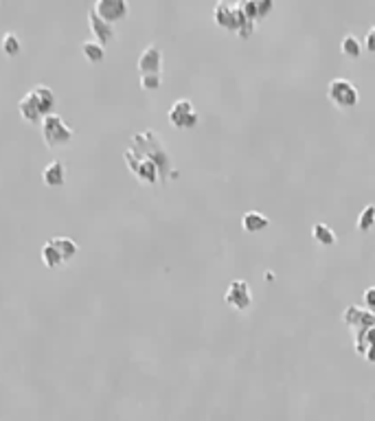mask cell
<instances>
[{
	"instance_id": "cell-1",
	"label": "cell",
	"mask_w": 375,
	"mask_h": 421,
	"mask_svg": "<svg viewBox=\"0 0 375 421\" xmlns=\"http://www.w3.org/2000/svg\"><path fill=\"white\" fill-rule=\"evenodd\" d=\"M18 115L27 123H42L48 115H55V93L44 84L29 88L18 101Z\"/></svg>"
},
{
	"instance_id": "cell-2",
	"label": "cell",
	"mask_w": 375,
	"mask_h": 421,
	"mask_svg": "<svg viewBox=\"0 0 375 421\" xmlns=\"http://www.w3.org/2000/svg\"><path fill=\"white\" fill-rule=\"evenodd\" d=\"M130 150H134L136 154L145 156L147 160H152L158 171H160V180H167L169 176L176 178V171L171 167V156L165 150L163 141H160V134L154 130H145V132H138L132 136V145Z\"/></svg>"
},
{
	"instance_id": "cell-3",
	"label": "cell",
	"mask_w": 375,
	"mask_h": 421,
	"mask_svg": "<svg viewBox=\"0 0 375 421\" xmlns=\"http://www.w3.org/2000/svg\"><path fill=\"white\" fill-rule=\"evenodd\" d=\"M213 20H216L218 27H222L226 31L239 33L242 38L253 35V31L257 27L255 22H250L244 18L239 3H218L216 9H213Z\"/></svg>"
},
{
	"instance_id": "cell-4",
	"label": "cell",
	"mask_w": 375,
	"mask_h": 421,
	"mask_svg": "<svg viewBox=\"0 0 375 421\" xmlns=\"http://www.w3.org/2000/svg\"><path fill=\"white\" fill-rule=\"evenodd\" d=\"M42 138L46 148H64L73 141L75 132L60 115H48L42 123Z\"/></svg>"
},
{
	"instance_id": "cell-5",
	"label": "cell",
	"mask_w": 375,
	"mask_h": 421,
	"mask_svg": "<svg viewBox=\"0 0 375 421\" xmlns=\"http://www.w3.org/2000/svg\"><path fill=\"white\" fill-rule=\"evenodd\" d=\"M327 99L336 105V108H343L349 110L353 105H358L360 101V93L355 88L353 82L345 79V77H336L327 84Z\"/></svg>"
},
{
	"instance_id": "cell-6",
	"label": "cell",
	"mask_w": 375,
	"mask_h": 421,
	"mask_svg": "<svg viewBox=\"0 0 375 421\" xmlns=\"http://www.w3.org/2000/svg\"><path fill=\"white\" fill-rule=\"evenodd\" d=\"M123 158H125V162H128V167L132 169V174L140 182H145V185H156V182L160 180L158 167L152 160H147L145 156H140V154H136L134 150L128 148V150H125V154H123Z\"/></svg>"
},
{
	"instance_id": "cell-7",
	"label": "cell",
	"mask_w": 375,
	"mask_h": 421,
	"mask_svg": "<svg viewBox=\"0 0 375 421\" xmlns=\"http://www.w3.org/2000/svg\"><path fill=\"white\" fill-rule=\"evenodd\" d=\"M167 117H169V123L173 127H178V130H191V127H195V125H198V121H200L198 110H195V105L189 99L173 101Z\"/></svg>"
},
{
	"instance_id": "cell-8",
	"label": "cell",
	"mask_w": 375,
	"mask_h": 421,
	"mask_svg": "<svg viewBox=\"0 0 375 421\" xmlns=\"http://www.w3.org/2000/svg\"><path fill=\"white\" fill-rule=\"evenodd\" d=\"M93 9L99 18H103V20L110 25L123 20V18H128V13H130L128 0H97Z\"/></svg>"
},
{
	"instance_id": "cell-9",
	"label": "cell",
	"mask_w": 375,
	"mask_h": 421,
	"mask_svg": "<svg viewBox=\"0 0 375 421\" xmlns=\"http://www.w3.org/2000/svg\"><path fill=\"white\" fill-rule=\"evenodd\" d=\"M224 301L233 307V309H239V312H246V309L253 305V294H250V287L244 279H235L230 281L226 294H224Z\"/></svg>"
},
{
	"instance_id": "cell-10",
	"label": "cell",
	"mask_w": 375,
	"mask_h": 421,
	"mask_svg": "<svg viewBox=\"0 0 375 421\" xmlns=\"http://www.w3.org/2000/svg\"><path fill=\"white\" fill-rule=\"evenodd\" d=\"M343 320H345V325H349L353 329V334H358V332H364V329H369V327H375V312H371V309H367V307L349 305L343 312Z\"/></svg>"
},
{
	"instance_id": "cell-11",
	"label": "cell",
	"mask_w": 375,
	"mask_h": 421,
	"mask_svg": "<svg viewBox=\"0 0 375 421\" xmlns=\"http://www.w3.org/2000/svg\"><path fill=\"white\" fill-rule=\"evenodd\" d=\"M163 68V53L156 44H150L143 48L140 58H138V70L140 75H147V72H160Z\"/></svg>"
},
{
	"instance_id": "cell-12",
	"label": "cell",
	"mask_w": 375,
	"mask_h": 421,
	"mask_svg": "<svg viewBox=\"0 0 375 421\" xmlns=\"http://www.w3.org/2000/svg\"><path fill=\"white\" fill-rule=\"evenodd\" d=\"M88 25H91V31L97 35V42L99 44H108V42H112L114 40V25H110V22H105L103 18H99L97 13H95V9L91 7L88 9Z\"/></svg>"
},
{
	"instance_id": "cell-13",
	"label": "cell",
	"mask_w": 375,
	"mask_h": 421,
	"mask_svg": "<svg viewBox=\"0 0 375 421\" xmlns=\"http://www.w3.org/2000/svg\"><path fill=\"white\" fill-rule=\"evenodd\" d=\"M353 346H355V354H360L367 362L375 364V327H369L364 332L355 334Z\"/></svg>"
},
{
	"instance_id": "cell-14",
	"label": "cell",
	"mask_w": 375,
	"mask_h": 421,
	"mask_svg": "<svg viewBox=\"0 0 375 421\" xmlns=\"http://www.w3.org/2000/svg\"><path fill=\"white\" fill-rule=\"evenodd\" d=\"M42 182L51 189H58V187H64L66 182V167L62 160H51L44 171H42Z\"/></svg>"
},
{
	"instance_id": "cell-15",
	"label": "cell",
	"mask_w": 375,
	"mask_h": 421,
	"mask_svg": "<svg viewBox=\"0 0 375 421\" xmlns=\"http://www.w3.org/2000/svg\"><path fill=\"white\" fill-rule=\"evenodd\" d=\"M242 226L246 233H259L270 226V217H265L261 211H246L242 217Z\"/></svg>"
},
{
	"instance_id": "cell-16",
	"label": "cell",
	"mask_w": 375,
	"mask_h": 421,
	"mask_svg": "<svg viewBox=\"0 0 375 421\" xmlns=\"http://www.w3.org/2000/svg\"><path fill=\"white\" fill-rule=\"evenodd\" d=\"M53 246L58 248V252L62 254V259L64 261H70L77 254V244H75V240H70V237H64V235H58V237H51L48 240Z\"/></svg>"
},
{
	"instance_id": "cell-17",
	"label": "cell",
	"mask_w": 375,
	"mask_h": 421,
	"mask_svg": "<svg viewBox=\"0 0 375 421\" xmlns=\"http://www.w3.org/2000/svg\"><path fill=\"white\" fill-rule=\"evenodd\" d=\"M81 53L91 64H99L105 58V46L99 44L97 40H86V42H81Z\"/></svg>"
},
{
	"instance_id": "cell-18",
	"label": "cell",
	"mask_w": 375,
	"mask_h": 421,
	"mask_svg": "<svg viewBox=\"0 0 375 421\" xmlns=\"http://www.w3.org/2000/svg\"><path fill=\"white\" fill-rule=\"evenodd\" d=\"M312 237H314V242L320 244V246H334L336 240H338L336 233L327 224H323V222H316L312 226Z\"/></svg>"
},
{
	"instance_id": "cell-19",
	"label": "cell",
	"mask_w": 375,
	"mask_h": 421,
	"mask_svg": "<svg viewBox=\"0 0 375 421\" xmlns=\"http://www.w3.org/2000/svg\"><path fill=\"white\" fill-rule=\"evenodd\" d=\"M0 48H3V53L7 55V58H15V55L22 51V42H20V38H18V33L7 31L3 35V40H0Z\"/></svg>"
},
{
	"instance_id": "cell-20",
	"label": "cell",
	"mask_w": 375,
	"mask_h": 421,
	"mask_svg": "<svg viewBox=\"0 0 375 421\" xmlns=\"http://www.w3.org/2000/svg\"><path fill=\"white\" fill-rule=\"evenodd\" d=\"M42 261H44V266L51 268V270H55V268H60V266L64 264L62 254L58 252V248L53 246L51 242H46V244L42 246Z\"/></svg>"
},
{
	"instance_id": "cell-21",
	"label": "cell",
	"mask_w": 375,
	"mask_h": 421,
	"mask_svg": "<svg viewBox=\"0 0 375 421\" xmlns=\"http://www.w3.org/2000/svg\"><path fill=\"white\" fill-rule=\"evenodd\" d=\"M341 48H343V53L347 55V58H360L362 55V42L355 38L353 33H347L345 38H343V42H341Z\"/></svg>"
},
{
	"instance_id": "cell-22",
	"label": "cell",
	"mask_w": 375,
	"mask_h": 421,
	"mask_svg": "<svg viewBox=\"0 0 375 421\" xmlns=\"http://www.w3.org/2000/svg\"><path fill=\"white\" fill-rule=\"evenodd\" d=\"M355 226H358V231H362V233H367L375 226V205H367L362 209V213L358 215V224Z\"/></svg>"
},
{
	"instance_id": "cell-23",
	"label": "cell",
	"mask_w": 375,
	"mask_h": 421,
	"mask_svg": "<svg viewBox=\"0 0 375 421\" xmlns=\"http://www.w3.org/2000/svg\"><path fill=\"white\" fill-rule=\"evenodd\" d=\"M163 84V75L160 72H147V75H140V88L143 90H156Z\"/></svg>"
},
{
	"instance_id": "cell-24",
	"label": "cell",
	"mask_w": 375,
	"mask_h": 421,
	"mask_svg": "<svg viewBox=\"0 0 375 421\" xmlns=\"http://www.w3.org/2000/svg\"><path fill=\"white\" fill-rule=\"evenodd\" d=\"M364 303H367V309H371V312H375V285L367 287L364 290Z\"/></svg>"
},
{
	"instance_id": "cell-25",
	"label": "cell",
	"mask_w": 375,
	"mask_h": 421,
	"mask_svg": "<svg viewBox=\"0 0 375 421\" xmlns=\"http://www.w3.org/2000/svg\"><path fill=\"white\" fill-rule=\"evenodd\" d=\"M272 7H275L272 0H257V11H259V18H263V15L270 13Z\"/></svg>"
},
{
	"instance_id": "cell-26",
	"label": "cell",
	"mask_w": 375,
	"mask_h": 421,
	"mask_svg": "<svg viewBox=\"0 0 375 421\" xmlns=\"http://www.w3.org/2000/svg\"><path fill=\"white\" fill-rule=\"evenodd\" d=\"M364 46H367V51H369V53H375V29H373V27H371V29H369V33H367Z\"/></svg>"
},
{
	"instance_id": "cell-27",
	"label": "cell",
	"mask_w": 375,
	"mask_h": 421,
	"mask_svg": "<svg viewBox=\"0 0 375 421\" xmlns=\"http://www.w3.org/2000/svg\"><path fill=\"white\" fill-rule=\"evenodd\" d=\"M373 29H375V25H373Z\"/></svg>"
}]
</instances>
